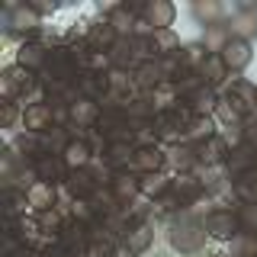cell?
I'll return each mask as SVG.
<instances>
[{
  "label": "cell",
  "mask_w": 257,
  "mask_h": 257,
  "mask_svg": "<svg viewBox=\"0 0 257 257\" xmlns=\"http://www.w3.org/2000/svg\"><path fill=\"white\" fill-rule=\"evenodd\" d=\"M206 238H209L206 225L190 206L174 212L171 222H167V241H171V247L177 254H199L206 247Z\"/></svg>",
  "instance_id": "6da1fadb"
},
{
  "label": "cell",
  "mask_w": 257,
  "mask_h": 257,
  "mask_svg": "<svg viewBox=\"0 0 257 257\" xmlns=\"http://www.w3.org/2000/svg\"><path fill=\"white\" fill-rule=\"evenodd\" d=\"M190 119H193V112L187 106H177V109L158 112L155 122H151V128H155V135L161 142H180V139H187Z\"/></svg>",
  "instance_id": "7a4b0ae2"
},
{
  "label": "cell",
  "mask_w": 257,
  "mask_h": 257,
  "mask_svg": "<svg viewBox=\"0 0 257 257\" xmlns=\"http://www.w3.org/2000/svg\"><path fill=\"white\" fill-rule=\"evenodd\" d=\"M203 225H206V235L215 238V241H231V238H238V231H241L238 212L222 209V206H212V212L203 215Z\"/></svg>",
  "instance_id": "3957f363"
},
{
  "label": "cell",
  "mask_w": 257,
  "mask_h": 257,
  "mask_svg": "<svg viewBox=\"0 0 257 257\" xmlns=\"http://www.w3.org/2000/svg\"><path fill=\"white\" fill-rule=\"evenodd\" d=\"M32 84H36L32 71L20 68V64H7L4 74H0V96H4V103H16L20 96H26Z\"/></svg>",
  "instance_id": "277c9868"
},
{
  "label": "cell",
  "mask_w": 257,
  "mask_h": 257,
  "mask_svg": "<svg viewBox=\"0 0 257 257\" xmlns=\"http://www.w3.org/2000/svg\"><path fill=\"white\" fill-rule=\"evenodd\" d=\"M23 128L36 135H45L55 122V103L52 100H32L29 106H23Z\"/></svg>",
  "instance_id": "5b68a950"
},
{
  "label": "cell",
  "mask_w": 257,
  "mask_h": 257,
  "mask_svg": "<svg viewBox=\"0 0 257 257\" xmlns=\"http://www.w3.org/2000/svg\"><path fill=\"white\" fill-rule=\"evenodd\" d=\"M7 29L20 32V36H32L42 29V13L32 4H20V7H7Z\"/></svg>",
  "instance_id": "8992f818"
},
{
  "label": "cell",
  "mask_w": 257,
  "mask_h": 257,
  "mask_svg": "<svg viewBox=\"0 0 257 257\" xmlns=\"http://www.w3.org/2000/svg\"><path fill=\"white\" fill-rule=\"evenodd\" d=\"M132 80H135V87L139 90H158L161 84H171L164 74V64H161V58H145L135 64V71H132Z\"/></svg>",
  "instance_id": "52a82bcc"
},
{
  "label": "cell",
  "mask_w": 257,
  "mask_h": 257,
  "mask_svg": "<svg viewBox=\"0 0 257 257\" xmlns=\"http://www.w3.org/2000/svg\"><path fill=\"white\" fill-rule=\"evenodd\" d=\"M219 58H222L225 68H228V74H241V71L251 64V58H254L251 42H244V39H228L225 48L219 52Z\"/></svg>",
  "instance_id": "ba28073f"
},
{
  "label": "cell",
  "mask_w": 257,
  "mask_h": 257,
  "mask_svg": "<svg viewBox=\"0 0 257 257\" xmlns=\"http://www.w3.org/2000/svg\"><path fill=\"white\" fill-rule=\"evenodd\" d=\"M142 20L151 26V32L158 29H174V20H177V7L171 0H148L142 7Z\"/></svg>",
  "instance_id": "9c48e42d"
},
{
  "label": "cell",
  "mask_w": 257,
  "mask_h": 257,
  "mask_svg": "<svg viewBox=\"0 0 257 257\" xmlns=\"http://www.w3.org/2000/svg\"><path fill=\"white\" fill-rule=\"evenodd\" d=\"M61 161L68 171H84V167H90L93 161V148L87 139H68L61 145Z\"/></svg>",
  "instance_id": "30bf717a"
},
{
  "label": "cell",
  "mask_w": 257,
  "mask_h": 257,
  "mask_svg": "<svg viewBox=\"0 0 257 257\" xmlns=\"http://www.w3.org/2000/svg\"><path fill=\"white\" fill-rule=\"evenodd\" d=\"M231 39H244L251 42V36H257V10L254 7H241V10H231L228 23H225Z\"/></svg>",
  "instance_id": "8fae6325"
},
{
  "label": "cell",
  "mask_w": 257,
  "mask_h": 257,
  "mask_svg": "<svg viewBox=\"0 0 257 257\" xmlns=\"http://www.w3.org/2000/svg\"><path fill=\"white\" fill-rule=\"evenodd\" d=\"M64 187H68V193L74 199H93L96 193H100V180H96V174L90 167H84V171H68Z\"/></svg>",
  "instance_id": "7c38bea8"
},
{
  "label": "cell",
  "mask_w": 257,
  "mask_h": 257,
  "mask_svg": "<svg viewBox=\"0 0 257 257\" xmlns=\"http://www.w3.org/2000/svg\"><path fill=\"white\" fill-rule=\"evenodd\" d=\"M167 164V155L161 145H142V148H135V158H132V171L139 174H158L164 171Z\"/></svg>",
  "instance_id": "4fadbf2b"
},
{
  "label": "cell",
  "mask_w": 257,
  "mask_h": 257,
  "mask_svg": "<svg viewBox=\"0 0 257 257\" xmlns=\"http://www.w3.org/2000/svg\"><path fill=\"white\" fill-rule=\"evenodd\" d=\"M116 42H119V32L112 29L109 20L93 23V26H87V32H84V45L93 48V52H109Z\"/></svg>",
  "instance_id": "5bb4252c"
},
{
  "label": "cell",
  "mask_w": 257,
  "mask_h": 257,
  "mask_svg": "<svg viewBox=\"0 0 257 257\" xmlns=\"http://www.w3.org/2000/svg\"><path fill=\"white\" fill-rule=\"evenodd\" d=\"M103 116V106L96 100H87V96H77L74 103H68V119L74 122L77 128H87V125H96Z\"/></svg>",
  "instance_id": "9a60e30c"
},
{
  "label": "cell",
  "mask_w": 257,
  "mask_h": 257,
  "mask_svg": "<svg viewBox=\"0 0 257 257\" xmlns=\"http://www.w3.org/2000/svg\"><path fill=\"white\" fill-rule=\"evenodd\" d=\"M32 177L45 183H61V180H68V167H64L61 155H45V158L32 161Z\"/></svg>",
  "instance_id": "2e32d148"
},
{
  "label": "cell",
  "mask_w": 257,
  "mask_h": 257,
  "mask_svg": "<svg viewBox=\"0 0 257 257\" xmlns=\"http://www.w3.org/2000/svg\"><path fill=\"white\" fill-rule=\"evenodd\" d=\"M228 151H231L228 142H225L219 132H215L212 139H206V142L196 145V158H199V164H206V167H222L225 158H228Z\"/></svg>",
  "instance_id": "e0dca14e"
},
{
  "label": "cell",
  "mask_w": 257,
  "mask_h": 257,
  "mask_svg": "<svg viewBox=\"0 0 257 257\" xmlns=\"http://www.w3.org/2000/svg\"><path fill=\"white\" fill-rule=\"evenodd\" d=\"M29 196V209L36 215L48 212V209H55V196H58V190H55V183H45V180H32L29 187H23Z\"/></svg>",
  "instance_id": "ac0fdd59"
},
{
  "label": "cell",
  "mask_w": 257,
  "mask_h": 257,
  "mask_svg": "<svg viewBox=\"0 0 257 257\" xmlns=\"http://www.w3.org/2000/svg\"><path fill=\"white\" fill-rule=\"evenodd\" d=\"M151 241H155V228H151L148 222H135L132 228H125V235H122V244H125V251L132 257H142L151 247Z\"/></svg>",
  "instance_id": "d6986e66"
},
{
  "label": "cell",
  "mask_w": 257,
  "mask_h": 257,
  "mask_svg": "<svg viewBox=\"0 0 257 257\" xmlns=\"http://www.w3.org/2000/svg\"><path fill=\"white\" fill-rule=\"evenodd\" d=\"M48 52H52V48H45L42 42H23L20 52H16V64L26 68V71H45Z\"/></svg>",
  "instance_id": "ffe728a7"
},
{
  "label": "cell",
  "mask_w": 257,
  "mask_h": 257,
  "mask_svg": "<svg viewBox=\"0 0 257 257\" xmlns=\"http://www.w3.org/2000/svg\"><path fill=\"white\" fill-rule=\"evenodd\" d=\"M148 48H151V58H171L183 45H180V36L174 29H158V32H151Z\"/></svg>",
  "instance_id": "44dd1931"
},
{
  "label": "cell",
  "mask_w": 257,
  "mask_h": 257,
  "mask_svg": "<svg viewBox=\"0 0 257 257\" xmlns=\"http://www.w3.org/2000/svg\"><path fill=\"white\" fill-rule=\"evenodd\" d=\"M171 193H177V196L183 199V206H193V203H199L203 199V180H196L193 174H177L174 177V183H171Z\"/></svg>",
  "instance_id": "7402d4cb"
},
{
  "label": "cell",
  "mask_w": 257,
  "mask_h": 257,
  "mask_svg": "<svg viewBox=\"0 0 257 257\" xmlns=\"http://www.w3.org/2000/svg\"><path fill=\"white\" fill-rule=\"evenodd\" d=\"M225 171H228V177L235 180V177L254 171V148L251 145H238V148L228 151V158H225Z\"/></svg>",
  "instance_id": "603a6c76"
},
{
  "label": "cell",
  "mask_w": 257,
  "mask_h": 257,
  "mask_svg": "<svg viewBox=\"0 0 257 257\" xmlns=\"http://www.w3.org/2000/svg\"><path fill=\"white\" fill-rule=\"evenodd\" d=\"M171 183H174V177H167L164 171H158V174H139V193H142V196H148V199H161L167 190H171Z\"/></svg>",
  "instance_id": "cb8c5ba5"
},
{
  "label": "cell",
  "mask_w": 257,
  "mask_h": 257,
  "mask_svg": "<svg viewBox=\"0 0 257 257\" xmlns=\"http://www.w3.org/2000/svg\"><path fill=\"white\" fill-rule=\"evenodd\" d=\"M109 193L116 203H132V196L139 193V174H116L109 180Z\"/></svg>",
  "instance_id": "d4e9b609"
},
{
  "label": "cell",
  "mask_w": 257,
  "mask_h": 257,
  "mask_svg": "<svg viewBox=\"0 0 257 257\" xmlns=\"http://www.w3.org/2000/svg\"><path fill=\"white\" fill-rule=\"evenodd\" d=\"M132 158H135V145L132 142H109L106 145V155H103V161H106V167H132Z\"/></svg>",
  "instance_id": "484cf974"
},
{
  "label": "cell",
  "mask_w": 257,
  "mask_h": 257,
  "mask_svg": "<svg viewBox=\"0 0 257 257\" xmlns=\"http://www.w3.org/2000/svg\"><path fill=\"white\" fill-rule=\"evenodd\" d=\"M106 20L112 23V29L119 32V39H132V36H135L139 20H135V13L128 10V7H112V10L106 13Z\"/></svg>",
  "instance_id": "4316f807"
},
{
  "label": "cell",
  "mask_w": 257,
  "mask_h": 257,
  "mask_svg": "<svg viewBox=\"0 0 257 257\" xmlns=\"http://www.w3.org/2000/svg\"><path fill=\"white\" fill-rule=\"evenodd\" d=\"M196 74L203 77V84H206V87H219V84H225V80H228V68L222 64L219 55H209V58L203 61V68H199Z\"/></svg>",
  "instance_id": "83f0119b"
},
{
  "label": "cell",
  "mask_w": 257,
  "mask_h": 257,
  "mask_svg": "<svg viewBox=\"0 0 257 257\" xmlns=\"http://www.w3.org/2000/svg\"><path fill=\"white\" fill-rule=\"evenodd\" d=\"M167 161L177 167V174H193V167H199L196 145H177L171 155H167Z\"/></svg>",
  "instance_id": "f1b7e54d"
},
{
  "label": "cell",
  "mask_w": 257,
  "mask_h": 257,
  "mask_svg": "<svg viewBox=\"0 0 257 257\" xmlns=\"http://www.w3.org/2000/svg\"><path fill=\"white\" fill-rule=\"evenodd\" d=\"M193 16H196L203 26H219L222 16H225V7L219 0H196V4H193Z\"/></svg>",
  "instance_id": "f546056e"
},
{
  "label": "cell",
  "mask_w": 257,
  "mask_h": 257,
  "mask_svg": "<svg viewBox=\"0 0 257 257\" xmlns=\"http://www.w3.org/2000/svg\"><path fill=\"white\" fill-rule=\"evenodd\" d=\"M135 39H119L116 45L109 48V61H112V68H119V71H125L128 64H139L135 61Z\"/></svg>",
  "instance_id": "4dcf8cb0"
},
{
  "label": "cell",
  "mask_w": 257,
  "mask_h": 257,
  "mask_svg": "<svg viewBox=\"0 0 257 257\" xmlns=\"http://www.w3.org/2000/svg\"><path fill=\"white\" fill-rule=\"evenodd\" d=\"M231 193L238 196V203H257V171H247L231 180Z\"/></svg>",
  "instance_id": "1f68e13d"
},
{
  "label": "cell",
  "mask_w": 257,
  "mask_h": 257,
  "mask_svg": "<svg viewBox=\"0 0 257 257\" xmlns=\"http://www.w3.org/2000/svg\"><path fill=\"white\" fill-rule=\"evenodd\" d=\"M228 39H231V36H228V29H225L222 23H219V26H206V32H203V39H199V42L206 45V52H209V55H219Z\"/></svg>",
  "instance_id": "d6a6232c"
},
{
  "label": "cell",
  "mask_w": 257,
  "mask_h": 257,
  "mask_svg": "<svg viewBox=\"0 0 257 257\" xmlns=\"http://www.w3.org/2000/svg\"><path fill=\"white\" fill-rule=\"evenodd\" d=\"M231 257H257V231H238V238L228 241Z\"/></svg>",
  "instance_id": "836d02e7"
},
{
  "label": "cell",
  "mask_w": 257,
  "mask_h": 257,
  "mask_svg": "<svg viewBox=\"0 0 257 257\" xmlns=\"http://www.w3.org/2000/svg\"><path fill=\"white\" fill-rule=\"evenodd\" d=\"M238 222L241 231H257V203H238Z\"/></svg>",
  "instance_id": "e575fe53"
},
{
  "label": "cell",
  "mask_w": 257,
  "mask_h": 257,
  "mask_svg": "<svg viewBox=\"0 0 257 257\" xmlns=\"http://www.w3.org/2000/svg\"><path fill=\"white\" fill-rule=\"evenodd\" d=\"M106 80H109V90H112V93H125V90H128V87H132V84H135V80H132V77H128V74H125V71H119V68H112V71H109V74H106Z\"/></svg>",
  "instance_id": "d590c367"
},
{
  "label": "cell",
  "mask_w": 257,
  "mask_h": 257,
  "mask_svg": "<svg viewBox=\"0 0 257 257\" xmlns=\"http://www.w3.org/2000/svg\"><path fill=\"white\" fill-rule=\"evenodd\" d=\"M16 119H23V109L16 103H4V112H0V125L4 128H13Z\"/></svg>",
  "instance_id": "8d00e7d4"
},
{
  "label": "cell",
  "mask_w": 257,
  "mask_h": 257,
  "mask_svg": "<svg viewBox=\"0 0 257 257\" xmlns=\"http://www.w3.org/2000/svg\"><path fill=\"white\" fill-rule=\"evenodd\" d=\"M241 128H244V145L257 148V112H254V116H247L244 122H241Z\"/></svg>",
  "instance_id": "74e56055"
},
{
  "label": "cell",
  "mask_w": 257,
  "mask_h": 257,
  "mask_svg": "<svg viewBox=\"0 0 257 257\" xmlns=\"http://www.w3.org/2000/svg\"><path fill=\"white\" fill-rule=\"evenodd\" d=\"M254 112H257V84H254Z\"/></svg>",
  "instance_id": "f35d334b"
},
{
  "label": "cell",
  "mask_w": 257,
  "mask_h": 257,
  "mask_svg": "<svg viewBox=\"0 0 257 257\" xmlns=\"http://www.w3.org/2000/svg\"><path fill=\"white\" fill-rule=\"evenodd\" d=\"M254 171H257V148H254Z\"/></svg>",
  "instance_id": "ab89813d"
},
{
  "label": "cell",
  "mask_w": 257,
  "mask_h": 257,
  "mask_svg": "<svg viewBox=\"0 0 257 257\" xmlns=\"http://www.w3.org/2000/svg\"><path fill=\"white\" fill-rule=\"evenodd\" d=\"M206 257H228V254H206Z\"/></svg>",
  "instance_id": "60d3db41"
}]
</instances>
